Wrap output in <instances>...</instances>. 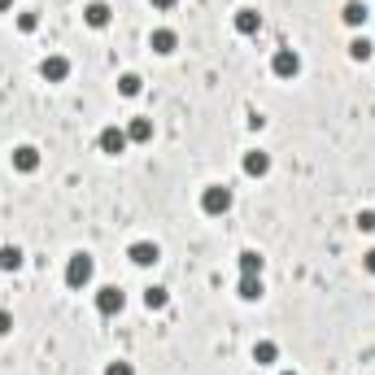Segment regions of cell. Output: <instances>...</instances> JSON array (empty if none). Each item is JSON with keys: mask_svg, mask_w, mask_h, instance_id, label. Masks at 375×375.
I'll use <instances>...</instances> for the list:
<instances>
[{"mask_svg": "<svg viewBox=\"0 0 375 375\" xmlns=\"http://www.w3.org/2000/svg\"><path fill=\"white\" fill-rule=\"evenodd\" d=\"M148 48H153V53H162V57H170L174 48H179V35H174L170 27H157L153 35H148Z\"/></svg>", "mask_w": 375, "mask_h": 375, "instance_id": "cell-11", "label": "cell"}, {"mask_svg": "<svg viewBox=\"0 0 375 375\" xmlns=\"http://www.w3.org/2000/svg\"><path fill=\"white\" fill-rule=\"evenodd\" d=\"M367 18H371V9L362 5V0H345V9H340L345 27H367Z\"/></svg>", "mask_w": 375, "mask_h": 375, "instance_id": "cell-14", "label": "cell"}, {"mask_svg": "<svg viewBox=\"0 0 375 375\" xmlns=\"http://www.w3.org/2000/svg\"><path fill=\"white\" fill-rule=\"evenodd\" d=\"M96 280V258L92 254H70V262H66V288H88Z\"/></svg>", "mask_w": 375, "mask_h": 375, "instance_id": "cell-1", "label": "cell"}, {"mask_svg": "<svg viewBox=\"0 0 375 375\" xmlns=\"http://www.w3.org/2000/svg\"><path fill=\"white\" fill-rule=\"evenodd\" d=\"M227 210H232V188H227V184H210V188H201V214L222 218Z\"/></svg>", "mask_w": 375, "mask_h": 375, "instance_id": "cell-2", "label": "cell"}, {"mask_svg": "<svg viewBox=\"0 0 375 375\" xmlns=\"http://www.w3.org/2000/svg\"><path fill=\"white\" fill-rule=\"evenodd\" d=\"M280 375H297V371H280Z\"/></svg>", "mask_w": 375, "mask_h": 375, "instance_id": "cell-29", "label": "cell"}, {"mask_svg": "<svg viewBox=\"0 0 375 375\" xmlns=\"http://www.w3.org/2000/svg\"><path fill=\"white\" fill-rule=\"evenodd\" d=\"M118 92H122V96H140V92H144V79H140V74H131V70H127V74H122V79H118Z\"/></svg>", "mask_w": 375, "mask_h": 375, "instance_id": "cell-21", "label": "cell"}, {"mask_svg": "<svg viewBox=\"0 0 375 375\" xmlns=\"http://www.w3.org/2000/svg\"><path fill=\"white\" fill-rule=\"evenodd\" d=\"M109 18H114V9L105 5V0H88V5H83V22H88L92 31H105Z\"/></svg>", "mask_w": 375, "mask_h": 375, "instance_id": "cell-10", "label": "cell"}, {"mask_svg": "<svg viewBox=\"0 0 375 375\" xmlns=\"http://www.w3.org/2000/svg\"><path fill=\"white\" fill-rule=\"evenodd\" d=\"M127 140L131 144H148L153 140V118H131L127 122Z\"/></svg>", "mask_w": 375, "mask_h": 375, "instance_id": "cell-15", "label": "cell"}, {"mask_svg": "<svg viewBox=\"0 0 375 375\" xmlns=\"http://www.w3.org/2000/svg\"><path fill=\"white\" fill-rule=\"evenodd\" d=\"M127 258H131L136 266H157V262H162V244H157V240H136V244L127 249Z\"/></svg>", "mask_w": 375, "mask_h": 375, "instance_id": "cell-6", "label": "cell"}, {"mask_svg": "<svg viewBox=\"0 0 375 375\" xmlns=\"http://www.w3.org/2000/svg\"><path fill=\"white\" fill-rule=\"evenodd\" d=\"M262 254H254V249H244V254H240V275H262Z\"/></svg>", "mask_w": 375, "mask_h": 375, "instance_id": "cell-19", "label": "cell"}, {"mask_svg": "<svg viewBox=\"0 0 375 375\" xmlns=\"http://www.w3.org/2000/svg\"><path fill=\"white\" fill-rule=\"evenodd\" d=\"M40 74H44L48 83H66V79H70V57H61V53L44 57V61H40Z\"/></svg>", "mask_w": 375, "mask_h": 375, "instance_id": "cell-9", "label": "cell"}, {"mask_svg": "<svg viewBox=\"0 0 375 375\" xmlns=\"http://www.w3.org/2000/svg\"><path fill=\"white\" fill-rule=\"evenodd\" d=\"M13 9V0H0V13H9Z\"/></svg>", "mask_w": 375, "mask_h": 375, "instance_id": "cell-28", "label": "cell"}, {"mask_svg": "<svg viewBox=\"0 0 375 375\" xmlns=\"http://www.w3.org/2000/svg\"><path fill=\"white\" fill-rule=\"evenodd\" d=\"M9 332H13V314L0 310V336H9Z\"/></svg>", "mask_w": 375, "mask_h": 375, "instance_id": "cell-25", "label": "cell"}, {"mask_svg": "<svg viewBox=\"0 0 375 375\" xmlns=\"http://www.w3.org/2000/svg\"><path fill=\"white\" fill-rule=\"evenodd\" d=\"M35 27H40V13H31V9H27V13H18V31H27V35H31Z\"/></svg>", "mask_w": 375, "mask_h": 375, "instance_id": "cell-23", "label": "cell"}, {"mask_svg": "<svg viewBox=\"0 0 375 375\" xmlns=\"http://www.w3.org/2000/svg\"><path fill=\"white\" fill-rule=\"evenodd\" d=\"M354 227L371 236V232H375V210H358V218H354Z\"/></svg>", "mask_w": 375, "mask_h": 375, "instance_id": "cell-22", "label": "cell"}, {"mask_svg": "<svg viewBox=\"0 0 375 375\" xmlns=\"http://www.w3.org/2000/svg\"><path fill=\"white\" fill-rule=\"evenodd\" d=\"M240 170L249 174V179H262V174H270V153H266V148H249Z\"/></svg>", "mask_w": 375, "mask_h": 375, "instance_id": "cell-8", "label": "cell"}, {"mask_svg": "<svg viewBox=\"0 0 375 375\" xmlns=\"http://www.w3.org/2000/svg\"><path fill=\"white\" fill-rule=\"evenodd\" d=\"M254 362L258 367H275V362H280V345H275V340H258L254 345Z\"/></svg>", "mask_w": 375, "mask_h": 375, "instance_id": "cell-16", "label": "cell"}, {"mask_svg": "<svg viewBox=\"0 0 375 375\" xmlns=\"http://www.w3.org/2000/svg\"><path fill=\"white\" fill-rule=\"evenodd\" d=\"M232 22H236V31H240V35H258V31H262V13H258V9H249V5L236 9Z\"/></svg>", "mask_w": 375, "mask_h": 375, "instance_id": "cell-12", "label": "cell"}, {"mask_svg": "<svg viewBox=\"0 0 375 375\" xmlns=\"http://www.w3.org/2000/svg\"><path fill=\"white\" fill-rule=\"evenodd\" d=\"M362 266H367V275H375V249H367V254H362Z\"/></svg>", "mask_w": 375, "mask_h": 375, "instance_id": "cell-27", "label": "cell"}, {"mask_svg": "<svg viewBox=\"0 0 375 375\" xmlns=\"http://www.w3.org/2000/svg\"><path fill=\"white\" fill-rule=\"evenodd\" d=\"M236 292H240V302H262V275H240L236 280Z\"/></svg>", "mask_w": 375, "mask_h": 375, "instance_id": "cell-13", "label": "cell"}, {"mask_svg": "<svg viewBox=\"0 0 375 375\" xmlns=\"http://www.w3.org/2000/svg\"><path fill=\"white\" fill-rule=\"evenodd\" d=\"M96 148H101L105 157H122V153L131 148V140H127V127H118V122L101 127V136H96Z\"/></svg>", "mask_w": 375, "mask_h": 375, "instance_id": "cell-3", "label": "cell"}, {"mask_svg": "<svg viewBox=\"0 0 375 375\" xmlns=\"http://www.w3.org/2000/svg\"><path fill=\"white\" fill-rule=\"evenodd\" d=\"M9 162H13L18 174H35V170H40V148H35V144H18L13 153H9Z\"/></svg>", "mask_w": 375, "mask_h": 375, "instance_id": "cell-7", "label": "cell"}, {"mask_svg": "<svg viewBox=\"0 0 375 375\" xmlns=\"http://www.w3.org/2000/svg\"><path fill=\"white\" fill-rule=\"evenodd\" d=\"M105 375H136V367H131V362H122V358H114V362L105 367Z\"/></svg>", "mask_w": 375, "mask_h": 375, "instance_id": "cell-24", "label": "cell"}, {"mask_svg": "<svg viewBox=\"0 0 375 375\" xmlns=\"http://www.w3.org/2000/svg\"><path fill=\"white\" fill-rule=\"evenodd\" d=\"M18 266H22V249L5 244V249H0V270H18Z\"/></svg>", "mask_w": 375, "mask_h": 375, "instance_id": "cell-20", "label": "cell"}, {"mask_svg": "<svg viewBox=\"0 0 375 375\" xmlns=\"http://www.w3.org/2000/svg\"><path fill=\"white\" fill-rule=\"evenodd\" d=\"M148 5H153V9H157V13H170V9H174V5H179V0H148Z\"/></svg>", "mask_w": 375, "mask_h": 375, "instance_id": "cell-26", "label": "cell"}, {"mask_svg": "<svg viewBox=\"0 0 375 375\" xmlns=\"http://www.w3.org/2000/svg\"><path fill=\"white\" fill-rule=\"evenodd\" d=\"M144 306H148V310H166V306H170V292H166L162 284L144 288Z\"/></svg>", "mask_w": 375, "mask_h": 375, "instance_id": "cell-17", "label": "cell"}, {"mask_svg": "<svg viewBox=\"0 0 375 375\" xmlns=\"http://www.w3.org/2000/svg\"><path fill=\"white\" fill-rule=\"evenodd\" d=\"M270 74L275 79H297V74H302V53H297V48H275Z\"/></svg>", "mask_w": 375, "mask_h": 375, "instance_id": "cell-4", "label": "cell"}, {"mask_svg": "<svg viewBox=\"0 0 375 375\" xmlns=\"http://www.w3.org/2000/svg\"><path fill=\"white\" fill-rule=\"evenodd\" d=\"M371 53H375V44H371L367 35H354V40H349V57H354V61H371Z\"/></svg>", "mask_w": 375, "mask_h": 375, "instance_id": "cell-18", "label": "cell"}, {"mask_svg": "<svg viewBox=\"0 0 375 375\" xmlns=\"http://www.w3.org/2000/svg\"><path fill=\"white\" fill-rule=\"evenodd\" d=\"M122 306H127V292H122L118 284H105V288H96V314L114 319V314H122Z\"/></svg>", "mask_w": 375, "mask_h": 375, "instance_id": "cell-5", "label": "cell"}]
</instances>
